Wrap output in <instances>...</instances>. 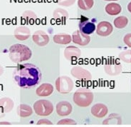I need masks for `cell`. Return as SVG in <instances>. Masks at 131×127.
Wrapping results in <instances>:
<instances>
[{"label": "cell", "instance_id": "obj_11", "mask_svg": "<svg viewBox=\"0 0 131 127\" xmlns=\"http://www.w3.org/2000/svg\"><path fill=\"white\" fill-rule=\"evenodd\" d=\"M56 113L60 116H68L73 111V107L71 104L66 101H59L56 104Z\"/></svg>", "mask_w": 131, "mask_h": 127}, {"label": "cell", "instance_id": "obj_18", "mask_svg": "<svg viewBox=\"0 0 131 127\" xmlns=\"http://www.w3.org/2000/svg\"><path fill=\"white\" fill-rule=\"evenodd\" d=\"M53 42L59 44H68L69 43L71 42L72 39L70 34H66V33H61V34H55L53 37Z\"/></svg>", "mask_w": 131, "mask_h": 127}, {"label": "cell", "instance_id": "obj_27", "mask_svg": "<svg viewBox=\"0 0 131 127\" xmlns=\"http://www.w3.org/2000/svg\"><path fill=\"white\" fill-rule=\"evenodd\" d=\"M76 122L73 119H61L57 123L58 125H76Z\"/></svg>", "mask_w": 131, "mask_h": 127}, {"label": "cell", "instance_id": "obj_8", "mask_svg": "<svg viewBox=\"0 0 131 127\" xmlns=\"http://www.w3.org/2000/svg\"><path fill=\"white\" fill-rule=\"evenodd\" d=\"M72 42L79 46H86L91 42V37L89 35L85 34L80 30H76L72 34Z\"/></svg>", "mask_w": 131, "mask_h": 127}, {"label": "cell", "instance_id": "obj_25", "mask_svg": "<svg viewBox=\"0 0 131 127\" xmlns=\"http://www.w3.org/2000/svg\"><path fill=\"white\" fill-rule=\"evenodd\" d=\"M94 5V0H78V6L82 10H89Z\"/></svg>", "mask_w": 131, "mask_h": 127}, {"label": "cell", "instance_id": "obj_21", "mask_svg": "<svg viewBox=\"0 0 131 127\" xmlns=\"http://www.w3.org/2000/svg\"><path fill=\"white\" fill-rule=\"evenodd\" d=\"M33 114V110L31 107L26 104H20L17 107V114L20 117H29Z\"/></svg>", "mask_w": 131, "mask_h": 127}, {"label": "cell", "instance_id": "obj_33", "mask_svg": "<svg viewBox=\"0 0 131 127\" xmlns=\"http://www.w3.org/2000/svg\"><path fill=\"white\" fill-rule=\"evenodd\" d=\"M0 124H7V125H8V124H10V123H9V122H0Z\"/></svg>", "mask_w": 131, "mask_h": 127}, {"label": "cell", "instance_id": "obj_26", "mask_svg": "<svg viewBox=\"0 0 131 127\" xmlns=\"http://www.w3.org/2000/svg\"><path fill=\"white\" fill-rule=\"evenodd\" d=\"M119 59L125 63L131 64V50H125L119 54Z\"/></svg>", "mask_w": 131, "mask_h": 127}, {"label": "cell", "instance_id": "obj_23", "mask_svg": "<svg viewBox=\"0 0 131 127\" xmlns=\"http://www.w3.org/2000/svg\"><path fill=\"white\" fill-rule=\"evenodd\" d=\"M22 19L28 24H34L37 20V15L31 10H26L22 14Z\"/></svg>", "mask_w": 131, "mask_h": 127}, {"label": "cell", "instance_id": "obj_32", "mask_svg": "<svg viewBox=\"0 0 131 127\" xmlns=\"http://www.w3.org/2000/svg\"><path fill=\"white\" fill-rule=\"evenodd\" d=\"M3 72H4V69H3V67L0 66V76H1V75H2V74H3Z\"/></svg>", "mask_w": 131, "mask_h": 127}, {"label": "cell", "instance_id": "obj_12", "mask_svg": "<svg viewBox=\"0 0 131 127\" xmlns=\"http://www.w3.org/2000/svg\"><path fill=\"white\" fill-rule=\"evenodd\" d=\"M81 52L80 49L74 46H69L66 47L63 52V55L65 58L69 61L76 60L81 56Z\"/></svg>", "mask_w": 131, "mask_h": 127}, {"label": "cell", "instance_id": "obj_24", "mask_svg": "<svg viewBox=\"0 0 131 127\" xmlns=\"http://www.w3.org/2000/svg\"><path fill=\"white\" fill-rule=\"evenodd\" d=\"M114 26L118 29H123L128 25V19L125 16H120L115 18L113 22Z\"/></svg>", "mask_w": 131, "mask_h": 127}, {"label": "cell", "instance_id": "obj_30", "mask_svg": "<svg viewBox=\"0 0 131 127\" xmlns=\"http://www.w3.org/2000/svg\"><path fill=\"white\" fill-rule=\"evenodd\" d=\"M38 125H52L53 123L49 119H40L37 122Z\"/></svg>", "mask_w": 131, "mask_h": 127}, {"label": "cell", "instance_id": "obj_14", "mask_svg": "<svg viewBox=\"0 0 131 127\" xmlns=\"http://www.w3.org/2000/svg\"><path fill=\"white\" fill-rule=\"evenodd\" d=\"M91 111L93 116L96 118H103L108 114V109L105 104L98 103L92 106Z\"/></svg>", "mask_w": 131, "mask_h": 127}, {"label": "cell", "instance_id": "obj_4", "mask_svg": "<svg viewBox=\"0 0 131 127\" xmlns=\"http://www.w3.org/2000/svg\"><path fill=\"white\" fill-rule=\"evenodd\" d=\"M34 110L38 116H47L52 114L53 106L49 100L40 99L34 104Z\"/></svg>", "mask_w": 131, "mask_h": 127}, {"label": "cell", "instance_id": "obj_3", "mask_svg": "<svg viewBox=\"0 0 131 127\" xmlns=\"http://www.w3.org/2000/svg\"><path fill=\"white\" fill-rule=\"evenodd\" d=\"M93 94L87 88H80L73 94V102L81 107H88L93 101Z\"/></svg>", "mask_w": 131, "mask_h": 127}, {"label": "cell", "instance_id": "obj_34", "mask_svg": "<svg viewBox=\"0 0 131 127\" xmlns=\"http://www.w3.org/2000/svg\"><path fill=\"white\" fill-rule=\"evenodd\" d=\"M104 1H108V2H113V1H118V0H104Z\"/></svg>", "mask_w": 131, "mask_h": 127}, {"label": "cell", "instance_id": "obj_17", "mask_svg": "<svg viewBox=\"0 0 131 127\" xmlns=\"http://www.w3.org/2000/svg\"><path fill=\"white\" fill-rule=\"evenodd\" d=\"M53 16L58 24H65L66 20L69 18V13L64 9L57 8L53 11Z\"/></svg>", "mask_w": 131, "mask_h": 127}, {"label": "cell", "instance_id": "obj_10", "mask_svg": "<svg viewBox=\"0 0 131 127\" xmlns=\"http://www.w3.org/2000/svg\"><path fill=\"white\" fill-rule=\"evenodd\" d=\"M113 31V27L112 24L108 22L103 21L98 23L96 27V33L101 36H108L111 34Z\"/></svg>", "mask_w": 131, "mask_h": 127}, {"label": "cell", "instance_id": "obj_29", "mask_svg": "<svg viewBox=\"0 0 131 127\" xmlns=\"http://www.w3.org/2000/svg\"><path fill=\"white\" fill-rule=\"evenodd\" d=\"M123 42L129 47H131V33H128L125 34L123 37Z\"/></svg>", "mask_w": 131, "mask_h": 127}, {"label": "cell", "instance_id": "obj_13", "mask_svg": "<svg viewBox=\"0 0 131 127\" xmlns=\"http://www.w3.org/2000/svg\"><path fill=\"white\" fill-rule=\"evenodd\" d=\"M14 34L16 39L19 41H24L28 39L31 36V31L26 26H19L16 27L14 32Z\"/></svg>", "mask_w": 131, "mask_h": 127}, {"label": "cell", "instance_id": "obj_15", "mask_svg": "<svg viewBox=\"0 0 131 127\" xmlns=\"http://www.w3.org/2000/svg\"><path fill=\"white\" fill-rule=\"evenodd\" d=\"M53 91V86L49 83H43L36 89V94L40 97L49 96Z\"/></svg>", "mask_w": 131, "mask_h": 127}, {"label": "cell", "instance_id": "obj_2", "mask_svg": "<svg viewBox=\"0 0 131 127\" xmlns=\"http://www.w3.org/2000/svg\"><path fill=\"white\" fill-rule=\"evenodd\" d=\"M31 50L24 44H15L12 45L9 49V58L14 63L27 61L31 57Z\"/></svg>", "mask_w": 131, "mask_h": 127}, {"label": "cell", "instance_id": "obj_19", "mask_svg": "<svg viewBox=\"0 0 131 127\" xmlns=\"http://www.w3.org/2000/svg\"><path fill=\"white\" fill-rule=\"evenodd\" d=\"M14 107L13 101L9 98H3L0 99V111L2 113L9 112Z\"/></svg>", "mask_w": 131, "mask_h": 127}, {"label": "cell", "instance_id": "obj_7", "mask_svg": "<svg viewBox=\"0 0 131 127\" xmlns=\"http://www.w3.org/2000/svg\"><path fill=\"white\" fill-rule=\"evenodd\" d=\"M71 74L79 80H91L92 79V75L91 72L87 69L83 68L80 66H73L71 71Z\"/></svg>", "mask_w": 131, "mask_h": 127}, {"label": "cell", "instance_id": "obj_6", "mask_svg": "<svg viewBox=\"0 0 131 127\" xmlns=\"http://www.w3.org/2000/svg\"><path fill=\"white\" fill-rule=\"evenodd\" d=\"M104 69L105 73L109 76H117L122 72V66L117 59L110 58L105 63Z\"/></svg>", "mask_w": 131, "mask_h": 127}, {"label": "cell", "instance_id": "obj_31", "mask_svg": "<svg viewBox=\"0 0 131 127\" xmlns=\"http://www.w3.org/2000/svg\"><path fill=\"white\" fill-rule=\"evenodd\" d=\"M127 9H128V12H130V13H131V2L128 4V7H127Z\"/></svg>", "mask_w": 131, "mask_h": 127}, {"label": "cell", "instance_id": "obj_9", "mask_svg": "<svg viewBox=\"0 0 131 127\" xmlns=\"http://www.w3.org/2000/svg\"><path fill=\"white\" fill-rule=\"evenodd\" d=\"M32 39L34 42L39 46H46L47 44H49L50 41L49 35L42 30H38L34 33Z\"/></svg>", "mask_w": 131, "mask_h": 127}, {"label": "cell", "instance_id": "obj_5", "mask_svg": "<svg viewBox=\"0 0 131 127\" xmlns=\"http://www.w3.org/2000/svg\"><path fill=\"white\" fill-rule=\"evenodd\" d=\"M56 89L60 94H69L72 91L74 84L72 79L66 76H60L56 80Z\"/></svg>", "mask_w": 131, "mask_h": 127}, {"label": "cell", "instance_id": "obj_22", "mask_svg": "<svg viewBox=\"0 0 131 127\" xmlns=\"http://www.w3.org/2000/svg\"><path fill=\"white\" fill-rule=\"evenodd\" d=\"M121 116L118 114H111L103 122V125H121Z\"/></svg>", "mask_w": 131, "mask_h": 127}, {"label": "cell", "instance_id": "obj_28", "mask_svg": "<svg viewBox=\"0 0 131 127\" xmlns=\"http://www.w3.org/2000/svg\"><path fill=\"white\" fill-rule=\"evenodd\" d=\"M75 2V0H57V3L63 7H71Z\"/></svg>", "mask_w": 131, "mask_h": 127}, {"label": "cell", "instance_id": "obj_16", "mask_svg": "<svg viewBox=\"0 0 131 127\" xmlns=\"http://www.w3.org/2000/svg\"><path fill=\"white\" fill-rule=\"evenodd\" d=\"M95 30H96V26L95 24L91 22H89L87 19L82 20L79 23V30L85 34L87 35L91 34L92 33L94 32Z\"/></svg>", "mask_w": 131, "mask_h": 127}, {"label": "cell", "instance_id": "obj_1", "mask_svg": "<svg viewBox=\"0 0 131 127\" xmlns=\"http://www.w3.org/2000/svg\"><path fill=\"white\" fill-rule=\"evenodd\" d=\"M13 78L19 87L30 89L39 84L41 79V73L39 67L34 64L25 63L14 68Z\"/></svg>", "mask_w": 131, "mask_h": 127}, {"label": "cell", "instance_id": "obj_20", "mask_svg": "<svg viewBox=\"0 0 131 127\" xmlns=\"http://www.w3.org/2000/svg\"><path fill=\"white\" fill-rule=\"evenodd\" d=\"M105 10L106 13L111 15V16H115L118 15L121 12L122 8L121 6L119 4L111 2L108 4L105 7Z\"/></svg>", "mask_w": 131, "mask_h": 127}]
</instances>
